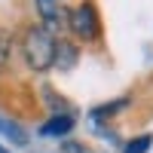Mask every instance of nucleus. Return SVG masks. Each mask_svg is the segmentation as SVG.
I'll return each instance as SVG.
<instances>
[{"label":"nucleus","mask_w":153,"mask_h":153,"mask_svg":"<svg viewBox=\"0 0 153 153\" xmlns=\"http://www.w3.org/2000/svg\"><path fill=\"white\" fill-rule=\"evenodd\" d=\"M37 3V12H40V19H43V28L46 31H55L61 19H65V12H61V3L58 0H34Z\"/></svg>","instance_id":"20e7f679"},{"label":"nucleus","mask_w":153,"mask_h":153,"mask_svg":"<svg viewBox=\"0 0 153 153\" xmlns=\"http://www.w3.org/2000/svg\"><path fill=\"white\" fill-rule=\"evenodd\" d=\"M150 147H153V135H138V138H132V141H126L123 153H147Z\"/></svg>","instance_id":"6e6552de"},{"label":"nucleus","mask_w":153,"mask_h":153,"mask_svg":"<svg viewBox=\"0 0 153 153\" xmlns=\"http://www.w3.org/2000/svg\"><path fill=\"white\" fill-rule=\"evenodd\" d=\"M0 153H9V150H3V147H0Z\"/></svg>","instance_id":"9d476101"},{"label":"nucleus","mask_w":153,"mask_h":153,"mask_svg":"<svg viewBox=\"0 0 153 153\" xmlns=\"http://www.w3.org/2000/svg\"><path fill=\"white\" fill-rule=\"evenodd\" d=\"M76 58H80V49H76L71 40H58V43H55V65H52V68L71 71V68L76 65Z\"/></svg>","instance_id":"39448f33"},{"label":"nucleus","mask_w":153,"mask_h":153,"mask_svg":"<svg viewBox=\"0 0 153 153\" xmlns=\"http://www.w3.org/2000/svg\"><path fill=\"white\" fill-rule=\"evenodd\" d=\"M76 117L74 113H49V120L40 126V135L43 138H65L68 132H74Z\"/></svg>","instance_id":"7ed1b4c3"},{"label":"nucleus","mask_w":153,"mask_h":153,"mask_svg":"<svg viewBox=\"0 0 153 153\" xmlns=\"http://www.w3.org/2000/svg\"><path fill=\"white\" fill-rule=\"evenodd\" d=\"M129 107V98H117V101H110V104H101L92 110V120L95 123H104V120H113V113H120Z\"/></svg>","instance_id":"0eeeda50"},{"label":"nucleus","mask_w":153,"mask_h":153,"mask_svg":"<svg viewBox=\"0 0 153 153\" xmlns=\"http://www.w3.org/2000/svg\"><path fill=\"white\" fill-rule=\"evenodd\" d=\"M0 135H3L12 147H25V144H28V129H25V126H19L16 120L0 117Z\"/></svg>","instance_id":"423d86ee"},{"label":"nucleus","mask_w":153,"mask_h":153,"mask_svg":"<svg viewBox=\"0 0 153 153\" xmlns=\"http://www.w3.org/2000/svg\"><path fill=\"white\" fill-rule=\"evenodd\" d=\"M9 46H12L9 31H6V28H0V68H3V61H6V55H9Z\"/></svg>","instance_id":"1a4fd4ad"},{"label":"nucleus","mask_w":153,"mask_h":153,"mask_svg":"<svg viewBox=\"0 0 153 153\" xmlns=\"http://www.w3.org/2000/svg\"><path fill=\"white\" fill-rule=\"evenodd\" d=\"M55 43H58V37L52 31H46L43 25H31V28L22 34V43H19L25 65L31 71H37V74L52 71V65H55Z\"/></svg>","instance_id":"f257e3e1"},{"label":"nucleus","mask_w":153,"mask_h":153,"mask_svg":"<svg viewBox=\"0 0 153 153\" xmlns=\"http://www.w3.org/2000/svg\"><path fill=\"white\" fill-rule=\"evenodd\" d=\"M65 19H68V28H71V34L76 37V40L95 43L98 37H101V12H98V6L92 3V0L76 3Z\"/></svg>","instance_id":"f03ea898"}]
</instances>
